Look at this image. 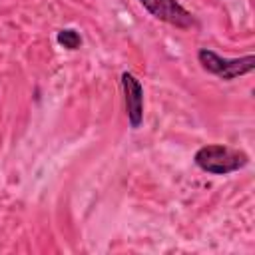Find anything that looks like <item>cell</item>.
Masks as SVG:
<instances>
[{
	"instance_id": "obj_3",
	"label": "cell",
	"mask_w": 255,
	"mask_h": 255,
	"mask_svg": "<svg viewBox=\"0 0 255 255\" xmlns=\"http://www.w3.org/2000/svg\"><path fill=\"white\" fill-rule=\"evenodd\" d=\"M139 4L157 20L171 24L179 30H187L195 26V18L189 10H185L177 0H139Z\"/></svg>"
},
{
	"instance_id": "obj_4",
	"label": "cell",
	"mask_w": 255,
	"mask_h": 255,
	"mask_svg": "<svg viewBox=\"0 0 255 255\" xmlns=\"http://www.w3.org/2000/svg\"><path fill=\"white\" fill-rule=\"evenodd\" d=\"M120 82H122L128 122L131 129H137L143 124V86L131 72H124Z\"/></svg>"
},
{
	"instance_id": "obj_5",
	"label": "cell",
	"mask_w": 255,
	"mask_h": 255,
	"mask_svg": "<svg viewBox=\"0 0 255 255\" xmlns=\"http://www.w3.org/2000/svg\"><path fill=\"white\" fill-rule=\"evenodd\" d=\"M56 42L66 50H78L82 46V36L74 28H62L56 34Z\"/></svg>"
},
{
	"instance_id": "obj_1",
	"label": "cell",
	"mask_w": 255,
	"mask_h": 255,
	"mask_svg": "<svg viewBox=\"0 0 255 255\" xmlns=\"http://www.w3.org/2000/svg\"><path fill=\"white\" fill-rule=\"evenodd\" d=\"M193 161L199 169L213 173V175H227L231 171H237L249 163V155L245 151H239L229 145L221 143H209L195 151Z\"/></svg>"
},
{
	"instance_id": "obj_2",
	"label": "cell",
	"mask_w": 255,
	"mask_h": 255,
	"mask_svg": "<svg viewBox=\"0 0 255 255\" xmlns=\"http://www.w3.org/2000/svg\"><path fill=\"white\" fill-rule=\"evenodd\" d=\"M197 60L201 64V68L221 80H235L239 76H245L249 72L255 70V56L253 54H247L243 58H221L219 54H215L213 50H207V48H201L197 52Z\"/></svg>"
}]
</instances>
